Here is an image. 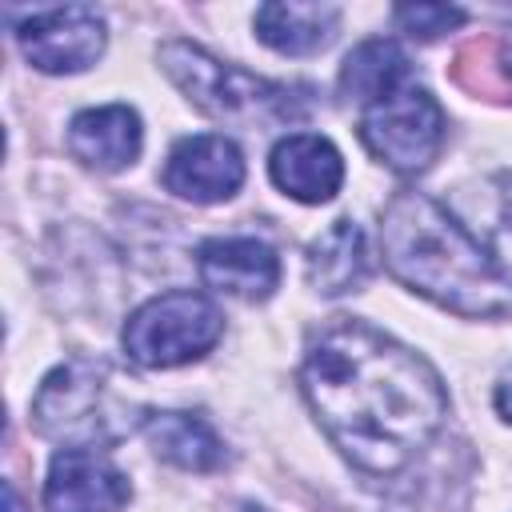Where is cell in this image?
I'll return each instance as SVG.
<instances>
[{
    "label": "cell",
    "instance_id": "1",
    "mask_svg": "<svg viewBox=\"0 0 512 512\" xmlns=\"http://www.w3.org/2000/svg\"><path fill=\"white\" fill-rule=\"evenodd\" d=\"M300 388L328 440L372 476L412 464L448 412L436 368L364 320H336L312 340Z\"/></svg>",
    "mask_w": 512,
    "mask_h": 512
},
{
    "label": "cell",
    "instance_id": "2",
    "mask_svg": "<svg viewBox=\"0 0 512 512\" xmlns=\"http://www.w3.org/2000/svg\"><path fill=\"white\" fill-rule=\"evenodd\" d=\"M388 272L412 292L460 316L512 312V280L488 252L424 192H400L380 216Z\"/></svg>",
    "mask_w": 512,
    "mask_h": 512
},
{
    "label": "cell",
    "instance_id": "3",
    "mask_svg": "<svg viewBox=\"0 0 512 512\" xmlns=\"http://www.w3.org/2000/svg\"><path fill=\"white\" fill-rule=\"evenodd\" d=\"M160 68L196 108L228 124H292L308 108L296 96V88L224 64L188 40L160 44Z\"/></svg>",
    "mask_w": 512,
    "mask_h": 512
},
{
    "label": "cell",
    "instance_id": "4",
    "mask_svg": "<svg viewBox=\"0 0 512 512\" xmlns=\"http://www.w3.org/2000/svg\"><path fill=\"white\" fill-rule=\"evenodd\" d=\"M224 332L220 308L200 292H164L140 304L124 324V352L144 368L200 360Z\"/></svg>",
    "mask_w": 512,
    "mask_h": 512
},
{
    "label": "cell",
    "instance_id": "5",
    "mask_svg": "<svg viewBox=\"0 0 512 512\" xmlns=\"http://www.w3.org/2000/svg\"><path fill=\"white\" fill-rule=\"evenodd\" d=\"M112 396H108V368L92 360H68L40 384L32 400V420L44 436L64 440L68 448H96L120 436L112 424Z\"/></svg>",
    "mask_w": 512,
    "mask_h": 512
},
{
    "label": "cell",
    "instance_id": "6",
    "mask_svg": "<svg viewBox=\"0 0 512 512\" xmlns=\"http://www.w3.org/2000/svg\"><path fill=\"white\" fill-rule=\"evenodd\" d=\"M360 140L380 164L412 176L436 160L444 144V112L424 88L404 84L360 112Z\"/></svg>",
    "mask_w": 512,
    "mask_h": 512
},
{
    "label": "cell",
    "instance_id": "7",
    "mask_svg": "<svg viewBox=\"0 0 512 512\" xmlns=\"http://www.w3.org/2000/svg\"><path fill=\"white\" fill-rule=\"evenodd\" d=\"M20 52L40 72H84L104 52V16L88 4H64V8H36L16 28Z\"/></svg>",
    "mask_w": 512,
    "mask_h": 512
},
{
    "label": "cell",
    "instance_id": "8",
    "mask_svg": "<svg viewBox=\"0 0 512 512\" xmlns=\"http://www.w3.org/2000/svg\"><path fill=\"white\" fill-rule=\"evenodd\" d=\"M132 488L128 476L96 448H64L52 456L44 508L48 512H120Z\"/></svg>",
    "mask_w": 512,
    "mask_h": 512
},
{
    "label": "cell",
    "instance_id": "9",
    "mask_svg": "<svg viewBox=\"0 0 512 512\" xmlns=\"http://www.w3.org/2000/svg\"><path fill=\"white\" fill-rule=\"evenodd\" d=\"M244 184V156L228 136H184L164 164V188L192 204H216Z\"/></svg>",
    "mask_w": 512,
    "mask_h": 512
},
{
    "label": "cell",
    "instance_id": "10",
    "mask_svg": "<svg viewBox=\"0 0 512 512\" xmlns=\"http://www.w3.org/2000/svg\"><path fill=\"white\" fill-rule=\"evenodd\" d=\"M200 276L212 292L236 300H268L280 284V256L252 236H228L200 244Z\"/></svg>",
    "mask_w": 512,
    "mask_h": 512
},
{
    "label": "cell",
    "instance_id": "11",
    "mask_svg": "<svg viewBox=\"0 0 512 512\" xmlns=\"http://www.w3.org/2000/svg\"><path fill=\"white\" fill-rule=\"evenodd\" d=\"M268 172H272V184L284 196L304 200V204H324L344 184V160H340L336 144L324 140V136H312V132L284 136L272 148Z\"/></svg>",
    "mask_w": 512,
    "mask_h": 512
},
{
    "label": "cell",
    "instance_id": "12",
    "mask_svg": "<svg viewBox=\"0 0 512 512\" xmlns=\"http://www.w3.org/2000/svg\"><path fill=\"white\" fill-rule=\"evenodd\" d=\"M140 116L128 104L84 108L68 124V148L80 164L100 172H120L140 156Z\"/></svg>",
    "mask_w": 512,
    "mask_h": 512
},
{
    "label": "cell",
    "instance_id": "13",
    "mask_svg": "<svg viewBox=\"0 0 512 512\" xmlns=\"http://www.w3.org/2000/svg\"><path fill=\"white\" fill-rule=\"evenodd\" d=\"M372 276V252L368 236L352 220H336L328 232H320L308 248V284L324 296L356 292Z\"/></svg>",
    "mask_w": 512,
    "mask_h": 512
},
{
    "label": "cell",
    "instance_id": "14",
    "mask_svg": "<svg viewBox=\"0 0 512 512\" xmlns=\"http://www.w3.org/2000/svg\"><path fill=\"white\" fill-rule=\"evenodd\" d=\"M340 24V8L332 4H296V0H280V4H264L256 8V36L284 52V56H308L332 44Z\"/></svg>",
    "mask_w": 512,
    "mask_h": 512
},
{
    "label": "cell",
    "instance_id": "15",
    "mask_svg": "<svg viewBox=\"0 0 512 512\" xmlns=\"http://www.w3.org/2000/svg\"><path fill=\"white\" fill-rule=\"evenodd\" d=\"M144 432L156 456H164L184 472H212L224 464V440L212 432L208 420L192 412H148Z\"/></svg>",
    "mask_w": 512,
    "mask_h": 512
},
{
    "label": "cell",
    "instance_id": "16",
    "mask_svg": "<svg viewBox=\"0 0 512 512\" xmlns=\"http://www.w3.org/2000/svg\"><path fill=\"white\" fill-rule=\"evenodd\" d=\"M412 84V68H408V56L400 44L376 36V40H364L360 48L348 52L344 68H340V88L348 100H356L360 108L392 96L396 88Z\"/></svg>",
    "mask_w": 512,
    "mask_h": 512
},
{
    "label": "cell",
    "instance_id": "17",
    "mask_svg": "<svg viewBox=\"0 0 512 512\" xmlns=\"http://www.w3.org/2000/svg\"><path fill=\"white\" fill-rule=\"evenodd\" d=\"M392 20L400 24V32L416 36V40H436L452 28L464 24V12L452 8V4H400L392 12Z\"/></svg>",
    "mask_w": 512,
    "mask_h": 512
},
{
    "label": "cell",
    "instance_id": "18",
    "mask_svg": "<svg viewBox=\"0 0 512 512\" xmlns=\"http://www.w3.org/2000/svg\"><path fill=\"white\" fill-rule=\"evenodd\" d=\"M496 412H500L504 420H512V364L504 368V376H500V384H496Z\"/></svg>",
    "mask_w": 512,
    "mask_h": 512
},
{
    "label": "cell",
    "instance_id": "19",
    "mask_svg": "<svg viewBox=\"0 0 512 512\" xmlns=\"http://www.w3.org/2000/svg\"><path fill=\"white\" fill-rule=\"evenodd\" d=\"M500 68H504V76L512 80V36L500 44Z\"/></svg>",
    "mask_w": 512,
    "mask_h": 512
}]
</instances>
